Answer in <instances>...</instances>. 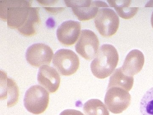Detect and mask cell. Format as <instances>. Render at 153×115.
<instances>
[{
  "mask_svg": "<svg viewBox=\"0 0 153 115\" xmlns=\"http://www.w3.org/2000/svg\"><path fill=\"white\" fill-rule=\"evenodd\" d=\"M134 81L133 76L124 74L120 67L116 69L111 76L107 88L117 87L129 91L133 86Z\"/></svg>",
  "mask_w": 153,
  "mask_h": 115,
  "instance_id": "5bb4252c",
  "label": "cell"
},
{
  "mask_svg": "<svg viewBox=\"0 0 153 115\" xmlns=\"http://www.w3.org/2000/svg\"><path fill=\"white\" fill-rule=\"evenodd\" d=\"M96 28L102 36L109 37L117 32L120 20L117 14L109 7L100 8L94 19Z\"/></svg>",
  "mask_w": 153,
  "mask_h": 115,
  "instance_id": "277c9868",
  "label": "cell"
},
{
  "mask_svg": "<svg viewBox=\"0 0 153 115\" xmlns=\"http://www.w3.org/2000/svg\"><path fill=\"white\" fill-rule=\"evenodd\" d=\"M118 61V53L114 46L103 44L91 63V69L96 77L104 79L114 71Z\"/></svg>",
  "mask_w": 153,
  "mask_h": 115,
  "instance_id": "7a4b0ae2",
  "label": "cell"
},
{
  "mask_svg": "<svg viewBox=\"0 0 153 115\" xmlns=\"http://www.w3.org/2000/svg\"><path fill=\"white\" fill-rule=\"evenodd\" d=\"M53 54L52 48L48 45L43 43H36L27 49L26 58L32 66L41 67L50 64Z\"/></svg>",
  "mask_w": 153,
  "mask_h": 115,
  "instance_id": "9c48e42d",
  "label": "cell"
},
{
  "mask_svg": "<svg viewBox=\"0 0 153 115\" xmlns=\"http://www.w3.org/2000/svg\"><path fill=\"white\" fill-rule=\"evenodd\" d=\"M59 115H84L80 111L76 110L68 109L63 111Z\"/></svg>",
  "mask_w": 153,
  "mask_h": 115,
  "instance_id": "ac0fdd59",
  "label": "cell"
},
{
  "mask_svg": "<svg viewBox=\"0 0 153 115\" xmlns=\"http://www.w3.org/2000/svg\"><path fill=\"white\" fill-rule=\"evenodd\" d=\"M83 111L85 115H109L106 106L98 99H91L84 104Z\"/></svg>",
  "mask_w": 153,
  "mask_h": 115,
  "instance_id": "2e32d148",
  "label": "cell"
},
{
  "mask_svg": "<svg viewBox=\"0 0 153 115\" xmlns=\"http://www.w3.org/2000/svg\"><path fill=\"white\" fill-rule=\"evenodd\" d=\"M151 24H152V27L153 28V12L152 14V16H151Z\"/></svg>",
  "mask_w": 153,
  "mask_h": 115,
  "instance_id": "d6986e66",
  "label": "cell"
},
{
  "mask_svg": "<svg viewBox=\"0 0 153 115\" xmlns=\"http://www.w3.org/2000/svg\"><path fill=\"white\" fill-rule=\"evenodd\" d=\"M53 65L61 75L70 76L79 69V58L71 49H62L57 50L53 57Z\"/></svg>",
  "mask_w": 153,
  "mask_h": 115,
  "instance_id": "5b68a950",
  "label": "cell"
},
{
  "mask_svg": "<svg viewBox=\"0 0 153 115\" xmlns=\"http://www.w3.org/2000/svg\"><path fill=\"white\" fill-rule=\"evenodd\" d=\"M100 42L97 36L89 30H82L75 46L77 53L87 60H91L98 52Z\"/></svg>",
  "mask_w": 153,
  "mask_h": 115,
  "instance_id": "ba28073f",
  "label": "cell"
},
{
  "mask_svg": "<svg viewBox=\"0 0 153 115\" xmlns=\"http://www.w3.org/2000/svg\"><path fill=\"white\" fill-rule=\"evenodd\" d=\"M80 30V22L72 20L65 21L57 29V39L63 45L72 46L79 38Z\"/></svg>",
  "mask_w": 153,
  "mask_h": 115,
  "instance_id": "30bf717a",
  "label": "cell"
},
{
  "mask_svg": "<svg viewBox=\"0 0 153 115\" xmlns=\"http://www.w3.org/2000/svg\"><path fill=\"white\" fill-rule=\"evenodd\" d=\"M32 1L1 0V19L7 21L9 28L18 30L23 36H34L37 33L41 21L39 8L32 7Z\"/></svg>",
  "mask_w": 153,
  "mask_h": 115,
  "instance_id": "6da1fadb",
  "label": "cell"
},
{
  "mask_svg": "<svg viewBox=\"0 0 153 115\" xmlns=\"http://www.w3.org/2000/svg\"><path fill=\"white\" fill-rule=\"evenodd\" d=\"M140 110L141 115H153V87L143 96L140 103Z\"/></svg>",
  "mask_w": 153,
  "mask_h": 115,
  "instance_id": "e0dca14e",
  "label": "cell"
},
{
  "mask_svg": "<svg viewBox=\"0 0 153 115\" xmlns=\"http://www.w3.org/2000/svg\"><path fill=\"white\" fill-rule=\"evenodd\" d=\"M49 93L44 88L38 85L31 87L26 91L24 105L26 109L33 114L44 112L49 104Z\"/></svg>",
  "mask_w": 153,
  "mask_h": 115,
  "instance_id": "3957f363",
  "label": "cell"
},
{
  "mask_svg": "<svg viewBox=\"0 0 153 115\" xmlns=\"http://www.w3.org/2000/svg\"><path fill=\"white\" fill-rule=\"evenodd\" d=\"M144 63L145 58L143 52L138 49H133L127 55L121 68L124 74L133 76L140 72Z\"/></svg>",
  "mask_w": 153,
  "mask_h": 115,
  "instance_id": "4fadbf2b",
  "label": "cell"
},
{
  "mask_svg": "<svg viewBox=\"0 0 153 115\" xmlns=\"http://www.w3.org/2000/svg\"><path fill=\"white\" fill-rule=\"evenodd\" d=\"M1 100H7V107L15 105L19 99V89L13 80L8 78L5 72H1Z\"/></svg>",
  "mask_w": 153,
  "mask_h": 115,
  "instance_id": "7c38bea8",
  "label": "cell"
},
{
  "mask_svg": "<svg viewBox=\"0 0 153 115\" xmlns=\"http://www.w3.org/2000/svg\"><path fill=\"white\" fill-rule=\"evenodd\" d=\"M38 82L49 93H54L59 88L60 77L57 70L53 67L44 65L40 67L38 74Z\"/></svg>",
  "mask_w": 153,
  "mask_h": 115,
  "instance_id": "8fae6325",
  "label": "cell"
},
{
  "mask_svg": "<svg viewBox=\"0 0 153 115\" xmlns=\"http://www.w3.org/2000/svg\"><path fill=\"white\" fill-rule=\"evenodd\" d=\"M68 7H71L74 15L80 21H86L96 16L100 8L109 7L101 1H65Z\"/></svg>",
  "mask_w": 153,
  "mask_h": 115,
  "instance_id": "52a82bcc",
  "label": "cell"
},
{
  "mask_svg": "<svg viewBox=\"0 0 153 115\" xmlns=\"http://www.w3.org/2000/svg\"><path fill=\"white\" fill-rule=\"evenodd\" d=\"M105 104L111 112L120 114L126 110L131 103V96L123 88L113 87L107 88Z\"/></svg>",
  "mask_w": 153,
  "mask_h": 115,
  "instance_id": "8992f818",
  "label": "cell"
},
{
  "mask_svg": "<svg viewBox=\"0 0 153 115\" xmlns=\"http://www.w3.org/2000/svg\"><path fill=\"white\" fill-rule=\"evenodd\" d=\"M110 6L114 7L118 15L123 19H131L137 13L138 7H130L131 1H107Z\"/></svg>",
  "mask_w": 153,
  "mask_h": 115,
  "instance_id": "9a60e30c",
  "label": "cell"
}]
</instances>
